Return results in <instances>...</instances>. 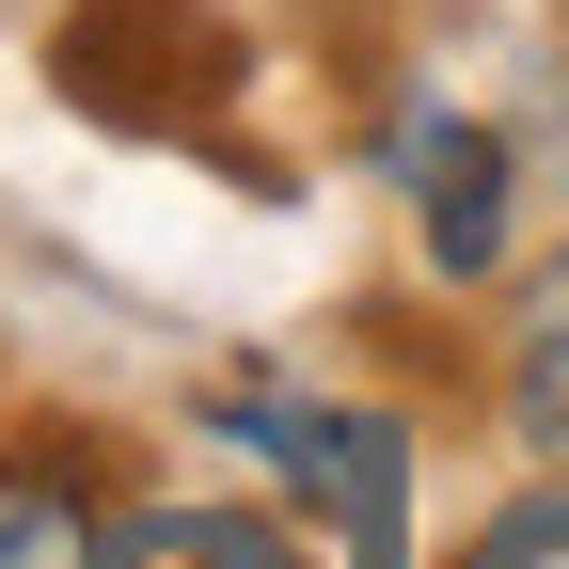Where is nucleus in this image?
I'll list each match as a JSON object with an SVG mask.
<instances>
[{
  "label": "nucleus",
  "mask_w": 569,
  "mask_h": 569,
  "mask_svg": "<svg viewBox=\"0 0 569 569\" xmlns=\"http://www.w3.org/2000/svg\"><path fill=\"white\" fill-rule=\"evenodd\" d=\"M459 569H569V490H507V507L475 522Z\"/></svg>",
  "instance_id": "obj_7"
},
{
  "label": "nucleus",
  "mask_w": 569,
  "mask_h": 569,
  "mask_svg": "<svg viewBox=\"0 0 569 569\" xmlns=\"http://www.w3.org/2000/svg\"><path fill=\"white\" fill-rule=\"evenodd\" d=\"M48 63H63V96H80V111L142 127V111L222 96V80H238V32L206 17V0H80V17L48 32Z\"/></svg>",
  "instance_id": "obj_1"
},
{
  "label": "nucleus",
  "mask_w": 569,
  "mask_h": 569,
  "mask_svg": "<svg viewBox=\"0 0 569 569\" xmlns=\"http://www.w3.org/2000/svg\"><path fill=\"white\" fill-rule=\"evenodd\" d=\"M96 569H317V553L269 507H142V522H111Z\"/></svg>",
  "instance_id": "obj_3"
},
{
  "label": "nucleus",
  "mask_w": 569,
  "mask_h": 569,
  "mask_svg": "<svg viewBox=\"0 0 569 569\" xmlns=\"http://www.w3.org/2000/svg\"><path fill=\"white\" fill-rule=\"evenodd\" d=\"M507 411H522V443L569 459V253L522 269V317H507Z\"/></svg>",
  "instance_id": "obj_5"
},
{
  "label": "nucleus",
  "mask_w": 569,
  "mask_h": 569,
  "mask_svg": "<svg viewBox=\"0 0 569 569\" xmlns=\"http://www.w3.org/2000/svg\"><path fill=\"white\" fill-rule=\"evenodd\" d=\"M380 159L411 174V206H427V269H507V206H522V159H507V127H475V111H411Z\"/></svg>",
  "instance_id": "obj_2"
},
{
  "label": "nucleus",
  "mask_w": 569,
  "mask_h": 569,
  "mask_svg": "<svg viewBox=\"0 0 569 569\" xmlns=\"http://www.w3.org/2000/svg\"><path fill=\"white\" fill-rule=\"evenodd\" d=\"M332 507H348V569H411V443H396L380 411H348Z\"/></svg>",
  "instance_id": "obj_6"
},
{
  "label": "nucleus",
  "mask_w": 569,
  "mask_h": 569,
  "mask_svg": "<svg viewBox=\"0 0 569 569\" xmlns=\"http://www.w3.org/2000/svg\"><path fill=\"white\" fill-rule=\"evenodd\" d=\"M111 553V507L63 459H0V569H96Z\"/></svg>",
  "instance_id": "obj_4"
}]
</instances>
